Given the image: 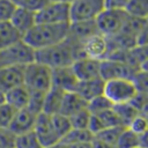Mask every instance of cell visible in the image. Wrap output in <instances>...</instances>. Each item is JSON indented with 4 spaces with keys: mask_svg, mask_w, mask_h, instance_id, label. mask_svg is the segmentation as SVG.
<instances>
[{
    "mask_svg": "<svg viewBox=\"0 0 148 148\" xmlns=\"http://www.w3.org/2000/svg\"><path fill=\"white\" fill-rule=\"evenodd\" d=\"M50 1H59V2H65V3H72L74 0H50Z\"/></svg>",
    "mask_w": 148,
    "mask_h": 148,
    "instance_id": "49",
    "label": "cell"
},
{
    "mask_svg": "<svg viewBox=\"0 0 148 148\" xmlns=\"http://www.w3.org/2000/svg\"><path fill=\"white\" fill-rule=\"evenodd\" d=\"M49 148H69V147L64 145V143H61V142H58V143H56V145H53V146H51Z\"/></svg>",
    "mask_w": 148,
    "mask_h": 148,
    "instance_id": "46",
    "label": "cell"
},
{
    "mask_svg": "<svg viewBox=\"0 0 148 148\" xmlns=\"http://www.w3.org/2000/svg\"><path fill=\"white\" fill-rule=\"evenodd\" d=\"M9 22L22 36H24L36 24V13L24 7H16Z\"/></svg>",
    "mask_w": 148,
    "mask_h": 148,
    "instance_id": "17",
    "label": "cell"
},
{
    "mask_svg": "<svg viewBox=\"0 0 148 148\" xmlns=\"http://www.w3.org/2000/svg\"><path fill=\"white\" fill-rule=\"evenodd\" d=\"M68 147L69 148H91V141H88V142H79V143H75V145H71Z\"/></svg>",
    "mask_w": 148,
    "mask_h": 148,
    "instance_id": "43",
    "label": "cell"
},
{
    "mask_svg": "<svg viewBox=\"0 0 148 148\" xmlns=\"http://www.w3.org/2000/svg\"><path fill=\"white\" fill-rule=\"evenodd\" d=\"M98 32L95 21H82V22H71L68 27L67 38L82 47V43L90 36Z\"/></svg>",
    "mask_w": 148,
    "mask_h": 148,
    "instance_id": "15",
    "label": "cell"
},
{
    "mask_svg": "<svg viewBox=\"0 0 148 148\" xmlns=\"http://www.w3.org/2000/svg\"><path fill=\"white\" fill-rule=\"evenodd\" d=\"M22 84H24V66L0 68V90L3 94Z\"/></svg>",
    "mask_w": 148,
    "mask_h": 148,
    "instance_id": "14",
    "label": "cell"
},
{
    "mask_svg": "<svg viewBox=\"0 0 148 148\" xmlns=\"http://www.w3.org/2000/svg\"><path fill=\"white\" fill-rule=\"evenodd\" d=\"M34 132L44 148H49L59 142V138L56 134L53 126H52L51 116L44 112L37 116L36 123L34 126Z\"/></svg>",
    "mask_w": 148,
    "mask_h": 148,
    "instance_id": "11",
    "label": "cell"
},
{
    "mask_svg": "<svg viewBox=\"0 0 148 148\" xmlns=\"http://www.w3.org/2000/svg\"><path fill=\"white\" fill-rule=\"evenodd\" d=\"M30 99V91L29 89L22 84L10 89L9 91L5 92V102L13 106L15 110H21L28 106Z\"/></svg>",
    "mask_w": 148,
    "mask_h": 148,
    "instance_id": "20",
    "label": "cell"
},
{
    "mask_svg": "<svg viewBox=\"0 0 148 148\" xmlns=\"http://www.w3.org/2000/svg\"><path fill=\"white\" fill-rule=\"evenodd\" d=\"M44 98L45 94L44 92H32L30 91V99L28 104V109L32 111L35 114H39L43 112V106H44Z\"/></svg>",
    "mask_w": 148,
    "mask_h": 148,
    "instance_id": "35",
    "label": "cell"
},
{
    "mask_svg": "<svg viewBox=\"0 0 148 148\" xmlns=\"http://www.w3.org/2000/svg\"><path fill=\"white\" fill-rule=\"evenodd\" d=\"M72 68L79 81H88L101 77V61L88 57H80L75 59L72 64Z\"/></svg>",
    "mask_w": 148,
    "mask_h": 148,
    "instance_id": "12",
    "label": "cell"
},
{
    "mask_svg": "<svg viewBox=\"0 0 148 148\" xmlns=\"http://www.w3.org/2000/svg\"><path fill=\"white\" fill-rule=\"evenodd\" d=\"M105 9V0H74L69 3L71 22L95 21Z\"/></svg>",
    "mask_w": 148,
    "mask_h": 148,
    "instance_id": "8",
    "label": "cell"
},
{
    "mask_svg": "<svg viewBox=\"0 0 148 148\" xmlns=\"http://www.w3.org/2000/svg\"><path fill=\"white\" fill-rule=\"evenodd\" d=\"M138 147H141L140 136L134 132H132L130 128L125 127L121 134L119 135L114 148H138Z\"/></svg>",
    "mask_w": 148,
    "mask_h": 148,
    "instance_id": "26",
    "label": "cell"
},
{
    "mask_svg": "<svg viewBox=\"0 0 148 148\" xmlns=\"http://www.w3.org/2000/svg\"><path fill=\"white\" fill-rule=\"evenodd\" d=\"M127 128H130L132 132H134L135 134L141 136V135H143L145 133L148 132V119L145 116H142L141 113H139L131 121V124L127 126Z\"/></svg>",
    "mask_w": 148,
    "mask_h": 148,
    "instance_id": "34",
    "label": "cell"
},
{
    "mask_svg": "<svg viewBox=\"0 0 148 148\" xmlns=\"http://www.w3.org/2000/svg\"><path fill=\"white\" fill-rule=\"evenodd\" d=\"M112 106H113V104L104 95L97 96V97H95V98H92L91 101L88 102V110L92 114L99 113V112L105 111L108 109H111Z\"/></svg>",
    "mask_w": 148,
    "mask_h": 148,
    "instance_id": "31",
    "label": "cell"
},
{
    "mask_svg": "<svg viewBox=\"0 0 148 148\" xmlns=\"http://www.w3.org/2000/svg\"><path fill=\"white\" fill-rule=\"evenodd\" d=\"M50 2V0H27L25 3L22 6L24 8H28L35 13H37L38 10H40L45 5H47Z\"/></svg>",
    "mask_w": 148,
    "mask_h": 148,
    "instance_id": "39",
    "label": "cell"
},
{
    "mask_svg": "<svg viewBox=\"0 0 148 148\" xmlns=\"http://www.w3.org/2000/svg\"><path fill=\"white\" fill-rule=\"evenodd\" d=\"M91 148H114L113 146H110V145H108V143H105V142H103V141H101V140H97V139H92V141H91Z\"/></svg>",
    "mask_w": 148,
    "mask_h": 148,
    "instance_id": "42",
    "label": "cell"
},
{
    "mask_svg": "<svg viewBox=\"0 0 148 148\" xmlns=\"http://www.w3.org/2000/svg\"><path fill=\"white\" fill-rule=\"evenodd\" d=\"M65 92L66 91H64V90H61V89L52 86L50 88V90L45 94L43 112L46 113V114H49V116L59 113Z\"/></svg>",
    "mask_w": 148,
    "mask_h": 148,
    "instance_id": "21",
    "label": "cell"
},
{
    "mask_svg": "<svg viewBox=\"0 0 148 148\" xmlns=\"http://www.w3.org/2000/svg\"><path fill=\"white\" fill-rule=\"evenodd\" d=\"M113 110L124 127H127L131 124V121L139 114V111L133 106L132 103L116 104L113 105Z\"/></svg>",
    "mask_w": 148,
    "mask_h": 148,
    "instance_id": "23",
    "label": "cell"
},
{
    "mask_svg": "<svg viewBox=\"0 0 148 148\" xmlns=\"http://www.w3.org/2000/svg\"><path fill=\"white\" fill-rule=\"evenodd\" d=\"M125 12L128 16L140 20H148V0H131Z\"/></svg>",
    "mask_w": 148,
    "mask_h": 148,
    "instance_id": "25",
    "label": "cell"
},
{
    "mask_svg": "<svg viewBox=\"0 0 148 148\" xmlns=\"http://www.w3.org/2000/svg\"><path fill=\"white\" fill-rule=\"evenodd\" d=\"M131 0H105V8L125 10L127 3Z\"/></svg>",
    "mask_w": 148,
    "mask_h": 148,
    "instance_id": "40",
    "label": "cell"
},
{
    "mask_svg": "<svg viewBox=\"0 0 148 148\" xmlns=\"http://www.w3.org/2000/svg\"><path fill=\"white\" fill-rule=\"evenodd\" d=\"M38 114H35L28 108L17 110L15 116L8 127V131L12 132L15 136L34 131V126L36 123V118Z\"/></svg>",
    "mask_w": 148,
    "mask_h": 148,
    "instance_id": "13",
    "label": "cell"
},
{
    "mask_svg": "<svg viewBox=\"0 0 148 148\" xmlns=\"http://www.w3.org/2000/svg\"><path fill=\"white\" fill-rule=\"evenodd\" d=\"M136 44L138 45H148V20L145 22L143 27L141 28L140 32L136 36Z\"/></svg>",
    "mask_w": 148,
    "mask_h": 148,
    "instance_id": "41",
    "label": "cell"
},
{
    "mask_svg": "<svg viewBox=\"0 0 148 148\" xmlns=\"http://www.w3.org/2000/svg\"><path fill=\"white\" fill-rule=\"evenodd\" d=\"M35 61V50L23 39L0 49V68L10 66H25Z\"/></svg>",
    "mask_w": 148,
    "mask_h": 148,
    "instance_id": "5",
    "label": "cell"
},
{
    "mask_svg": "<svg viewBox=\"0 0 148 148\" xmlns=\"http://www.w3.org/2000/svg\"><path fill=\"white\" fill-rule=\"evenodd\" d=\"M80 57H82L81 46L68 38L56 45L35 51V60L51 69L71 66Z\"/></svg>",
    "mask_w": 148,
    "mask_h": 148,
    "instance_id": "1",
    "label": "cell"
},
{
    "mask_svg": "<svg viewBox=\"0 0 148 148\" xmlns=\"http://www.w3.org/2000/svg\"><path fill=\"white\" fill-rule=\"evenodd\" d=\"M133 82L139 94L148 96V72L139 69L133 77Z\"/></svg>",
    "mask_w": 148,
    "mask_h": 148,
    "instance_id": "36",
    "label": "cell"
},
{
    "mask_svg": "<svg viewBox=\"0 0 148 148\" xmlns=\"http://www.w3.org/2000/svg\"><path fill=\"white\" fill-rule=\"evenodd\" d=\"M82 57H88L98 61H102L108 58L110 47L108 37L97 32L90 37H88L82 43Z\"/></svg>",
    "mask_w": 148,
    "mask_h": 148,
    "instance_id": "10",
    "label": "cell"
},
{
    "mask_svg": "<svg viewBox=\"0 0 148 148\" xmlns=\"http://www.w3.org/2000/svg\"><path fill=\"white\" fill-rule=\"evenodd\" d=\"M139 68H135L121 60L106 58L101 61V77L104 81L114 79L133 80Z\"/></svg>",
    "mask_w": 148,
    "mask_h": 148,
    "instance_id": "9",
    "label": "cell"
},
{
    "mask_svg": "<svg viewBox=\"0 0 148 148\" xmlns=\"http://www.w3.org/2000/svg\"><path fill=\"white\" fill-rule=\"evenodd\" d=\"M0 148H15V135L8 130L0 128Z\"/></svg>",
    "mask_w": 148,
    "mask_h": 148,
    "instance_id": "38",
    "label": "cell"
},
{
    "mask_svg": "<svg viewBox=\"0 0 148 148\" xmlns=\"http://www.w3.org/2000/svg\"><path fill=\"white\" fill-rule=\"evenodd\" d=\"M140 69H142V71H145V72H148V59H147V60L141 65Z\"/></svg>",
    "mask_w": 148,
    "mask_h": 148,
    "instance_id": "47",
    "label": "cell"
},
{
    "mask_svg": "<svg viewBox=\"0 0 148 148\" xmlns=\"http://www.w3.org/2000/svg\"><path fill=\"white\" fill-rule=\"evenodd\" d=\"M125 127L124 126H112V127H106L104 128L103 131H101L99 133L95 134L94 138L97 139V140H101L110 146H113L116 147V143L118 141V138L119 135L121 134L123 130Z\"/></svg>",
    "mask_w": 148,
    "mask_h": 148,
    "instance_id": "28",
    "label": "cell"
},
{
    "mask_svg": "<svg viewBox=\"0 0 148 148\" xmlns=\"http://www.w3.org/2000/svg\"><path fill=\"white\" fill-rule=\"evenodd\" d=\"M15 148H44L35 132H28L15 136Z\"/></svg>",
    "mask_w": 148,
    "mask_h": 148,
    "instance_id": "29",
    "label": "cell"
},
{
    "mask_svg": "<svg viewBox=\"0 0 148 148\" xmlns=\"http://www.w3.org/2000/svg\"><path fill=\"white\" fill-rule=\"evenodd\" d=\"M138 148H143V147H138Z\"/></svg>",
    "mask_w": 148,
    "mask_h": 148,
    "instance_id": "50",
    "label": "cell"
},
{
    "mask_svg": "<svg viewBox=\"0 0 148 148\" xmlns=\"http://www.w3.org/2000/svg\"><path fill=\"white\" fill-rule=\"evenodd\" d=\"M23 39V36L10 22H0V49L10 46Z\"/></svg>",
    "mask_w": 148,
    "mask_h": 148,
    "instance_id": "22",
    "label": "cell"
},
{
    "mask_svg": "<svg viewBox=\"0 0 148 148\" xmlns=\"http://www.w3.org/2000/svg\"><path fill=\"white\" fill-rule=\"evenodd\" d=\"M16 111L17 110H15L13 106L7 104L6 102L0 105V128L8 130Z\"/></svg>",
    "mask_w": 148,
    "mask_h": 148,
    "instance_id": "33",
    "label": "cell"
},
{
    "mask_svg": "<svg viewBox=\"0 0 148 148\" xmlns=\"http://www.w3.org/2000/svg\"><path fill=\"white\" fill-rule=\"evenodd\" d=\"M79 80L75 76L72 65L52 69V86L64 91H74Z\"/></svg>",
    "mask_w": 148,
    "mask_h": 148,
    "instance_id": "16",
    "label": "cell"
},
{
    "mask_svg": "<svg viewBox=\"0 0 148 148\" xmlns=\"http://www.w3.org/2000/svg\"><path fill=\"white\" fill-rule=\"evenodd\" d=\"M84 109H88V102L83 97H81L77 92L67 91L64 95V99H62L59 113L71 117L74 113H76L81 110H84Z\"/></svg>",
    "mask_w": 148,
    "mask_h": 148,
    "instance_id": "18",
    "label": "cell"
},
{
    "mask_svg": "<svg viewBox=\"0 0 148 148\" xmlns=\"http://www.w3.org/2000/svg\"><path fill=\"white\" fill-rule=\"evenodd\" d=\"M103 90H104V80L99 77L88 81H79L74 91L77 92L81 97H83L87 102H89L92 98L103 95Z\"/></svg>",
    "mask_w": 148,
    "mask_h": 148,
    "instance_id": "19",
    "label": "cell"
},
{
    "mask_svg": "<svg viewBox=\"0 0 148 148\" xmlns=\"http://www.w3.org/2000/svg\"><path fill=\"white\" fill-rule=\"evenodd\" d=\"M128 15L125 10L105 8L95 20L98 32L105 37H112L119 34L127 20Z\"/></svg>",
    "mask_w": 148,
    "mask_h": 148,
    "instance_id": "6",
    "label": "cell"
},
{
    "mask_svg": "<svg viewBox=\"0 0 148 148\" xmlns=\"http://www.w3.org/2000/svg\"><path fill=\"white\" fill-rule=\"evenodd\" d=\"M24 86L29 91L46 94L52 87V69L36 60L25 65Z\"/></svg>",
    "mask_w": 148,
    "mask_h": 148,
    "instance_id": "3",
    "label": "cell"
},
{
    "mask_svg": "<svg viewBox=\"0 0 148 148\" xmlns=\"http://www.w3.org/2000/svg\"><path fill=\"white\" fill-rule=\"evenodd\" d=\"M94 135L89 130H75L72 128L59 142L66 145V146H71V145H75L79 142H88V141H92Z\"/></svg>",
    "mask_w": 148,
    "mask_h": 148,
    "instance_id": "24",
    "label": "cell"
},
{
    "mask_svg": "<svg viewBox=\"0 0 148 148\" xmlns=\"http://www.w3.org/2000/svg\"><path fill=\"white\" fill-rule=\"evenodd\" d=\"M90 117H91V113L89 112L88 109H84V110H81V111L74 113L73 116L69 117L72 128H75V130H88Z\"/></svg>",
    "mask_w": 148,
    "mask_h": 148,
    "instance_id": "30",
    "label": "cell"
},
{
    "mask_svg": "<svg viewBox=\"0 0 148 148\" xmlns=\"http://www.w3.org/2000/svg\"><path fill=\"white\" fill-rule=\"evenodd\" d=\"M9 1H10V2H13L16 7H22V6L25 3V1H27V0H9Z\"/></svg>",
    "mask_w": 148,
    "mask_h": 148,
    "instance_id": "45",
    "label": "cell"
},
{
    "mask_svg": "<svg viewBox=\"0 0 148 148\" xmlns=\"http://www.w3.org/2000/svg\"><path fill=\"white\" fill-rule=\"evenodd\" d=\"M92 114V113H91ZM95 116L102 121V124L104 125V127H112V126H123L118 116L116 114L113 106L111 109H108L105 111H102L99 113H95Z\"/></svg>",
    "mask_w": 148,
    "mask_h": 148,
    "instance_id": "32",
    "label": "cell"
},
{
    "mask_svg": "<svg viewBox=\"0 0 148 148\" xmlns=\"http://www.w3.org/2000/svg\"><path fill=\"white\" fill-rule=\"evenodd\" d=\"M2 103H5V94L0 90V105H1Z\"/></svg>",
    "mask_w": 148,
    "mask_h": 148,
    "instance_id": "48",
    "label": "cell"
},
{
    "mask_svg": "<svg viewBox=\"0 0 148 148\" xmlns=\"http://www.w3.org/2000/svg\"><path fill=\"white\" fill-rule=\"evenodd\" d=\"M16 6L9 0H0V22H9Z\"/></svg>",
    "mask_w": 148,
    "mask_h": 148,
    "instance_id": "37",
    "label": "cell"
},
{
    "mask_svg": "<svg viewBox=\"0 0 148 148\" xmlns=\"http://www.w3.org/2000/svg\"><path fill=\"white\" fill-rule=\"evenodd\" d=\"M68 24L36 23L24 36L23 40L35 51L64 42L68 36Z\"/></svg>",
    "mask_w": 148,
    "mask_h": 148,
    "instance_id": "2",
    "label": "cell"
},
{
    "mask_svg": "<svg viewBox=\"0 0 148 148\" xmlns=\"http://www.w3.org/2000/svg\"><path fill=\"white\" fill-rule=\"evenodd\" d=\"M103 95L113 105H116L123 103H131L138 95V90L133 80L114 79L104 81Z\"/></svg>",
    "mask_w": 148,
    "mask_h": 148,
    "instance_id": "4",
    "label": "cell"
},
{
    "mask_svg": "<svg viewBox=\"0 0 148 148\" xmlns=\"http://www.w3.org/2000/svg\"><path fill=\"white\" fill-rule=\"evenodd\" d=\"M51 121H52L53 130H54L56 134H57L58 138H59V141L72 130V125H71L69 117L64 116V114H61V113L52 114V116H51Z\"/></svg>",
    "mask_w": 148,
    "mask_h": 148,
    "instance_id": "27",
    "label": "cell"
},
{
    "mask_svg": "<svg viewBox=\"0 0 148 148\" xmlns=\"http://www.w3.org/2000/svg\"><path fill=\"white\" fill-rule=\"evenodd\" d=\"M140 141H141V147L148 148V132L140 136Z\"/></svg>",
    "mask_w": 148,
    "mask_h": 148,
    "instance_id": "44",
    "label": "cell"
},
{
    "mask_svg": "<svg viewBox=\"0 0 148 148\" xmlns=\"http://www.w3.org/2000/svg\"><path fill=\"white\" fill-rule=\"evenodd\" d=\"M36 23L68 24L71 23L69 3L50 1L36 13Z\"/></svg>",
    "mask_w": 148,
    "mask_h": 148,
    "instance_id": "7",
    "label": "cell"
}]
</instances>
